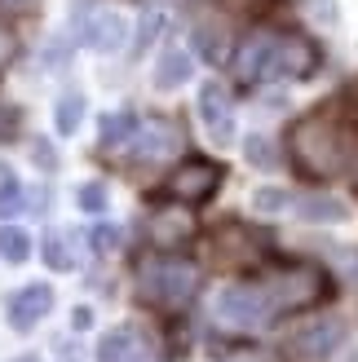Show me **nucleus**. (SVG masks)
Here are the masks:
<instances>
[{"label":"nucleus","mask_w":358,"mask_h":362,"mask_svg":"<svg viewBox=\"0 0 358 362\" xmlns=\"http://www.w3.org/2000/svg\"><path fill=\"white\" fill-rule=\"evenodd\" d=\"M195 279H200V269H195L190 261H177V257H151V261L137 265V292H142V300L164 305V310H177V305L190 300Z\"/></svg>","instance_id":"obj_3"},{"label":"nucleus","mask_w":358,"mask_h":362,"mask_svg":"<svg viewBox=\"0 0 358 362\" xmlns=\"http://www.w3.org/2000/svg\"><path fill=\"white\" fill-rule=\"evenodd\" d=\"M71 322H76V332H84V327H88V322H93V310H88V305H80V310H76V314H71Z\"/></svg>","instance_id":"obj_30"},{"label":"nucleus","mask_w":358,"mask_h":362,"mask_svg":"<svg viewBox=\"0 0 358 362\" xmlns=\"http://www.w3.org/2000/svg\"><path fill=\"white\" fill-rule=\"evenodd\" d=\"M137 159H164V155H173L177 151V129L168 119H151L146 129L137 133Z\"/></svg>","instance_id":"obj_15"},{"label":"nucleus","mask_w":358,"mask_h":362,"mask_svg":"<svg viewBox=\"0 0 358 362\" xmlns=\"http://www.w3.org/2000/svg\"><path fill=\"white\" fill-rule=\"evenodd\" d=\"M243 155H248V164H257L261 173H270V168H279V146L265 133H253V137H243Z\"/></svg>","instance_id":"obj_19"},{"label":"nucleus","mask_w":358,"mask_h":362,"mask_svg":"<svg viewBox=\"0 0 358 362\" xmlns=\"http://www.w3.org/2000/svg\"><path fill=\"white\" fill-rule=\"evenodd\" d=\"M212 314H217V322L230 327V332H257L275 310H270V300H265L261 287L230 283V287L217 292V300H212Z\"/></svg>","instance_id":"obj_5"},{"label":"nucleus","mask_w":358,"mask_h":362,"mask_svg":"<svg viewBox=\"0 0 358 362\" xmlns=\"http://www.w3.org/2000/svg\"><path fill=\"white\" fill-rule=\"evenodd\" d=\"M292 155L310 177H341V168L350 164V141L328 115H314L306 124H296Z\"/></svg>","instance_id":"obj_2"},{"label":"nucleus","mask_w":358,"mask_h":362,"mask_svg":"<svg viewBox=\"0 0 358 362\" xmlns=\"http://www.w3.org/2000/svg\"><path fill=\"white\" fill-rule=\"evenodd\" d=\"M253 243V234H248L243 226H226L212 234V261H221V265H248L257 257V247H248Z\"/></svg>","instance_id":"obj_13"},{"label":"nucleus","mask_w":358,"mask_h":362,"mask_svg":"<svg viewBox=\"0 0 358 362\" xmlns=\"http://www.w3.org/2000/svg\"><path fill=\"white\" fill-rule=\"evenodd\" d=\"M27 257H31V234L18 230V226H0V261L23 265Z\"/></svg>","instance_id":"obj_18"},{"label":"nucleus","mask_w":358,"mask_h":362,"mask_svg":"<svg viewBox=\"0 0 358 362\" xmlns=\"http://www.w3.org/2000/svg\"><path fill=\"white\" fill-rule=\"evenodd\" d=\"M200 234V221H195L190 208H159L151 216V243L155 247H182Z\"/></svg>","instance_id":"obj_10"},{"label":"nucleus","mask_w":358,"mask_h":362,"mask_svg":"<svg viewBox=\"0 0 358 362\" xmlns=\"http://www.w3.org/2000/svg\"><path fill=\"white\" fill-rule=\"evenodd\" d=\"M137 133V119L129 111H115V115H106L102 119V146H120V141H133Z\"/></svg>","instance_id":"obj_21"},{"label":"nucleus","mask_w":358,"mask_h":362,"mask_svg":"<svg viewBox=\"0 0 358 362\" xmlns=\"http://www.w3.org/2000/svg\"><path fill=\"white\" fill-rule=\"evenodd\" d=\"M318 66V49L306 35H279V31H261L248 35L235 53V71L239 80H306Z\"/></svg>","instance_id":"obj_1"},{"label":"nucleus","mask_w":358,"mask_h":362,"mask_svg":"<svg viewBox=\"0 0 358 362\" xmlns=\"http://www.w3.org/2000/svg\"><path fill=\"white\" fill-rule=\"evenodd\" d=\"M80 40L88 49H98V53H115L124 40H129V18H124L120 9H93L84 18V27H80Z\"/></svg>","instance_id":"obj_8"},{"label":"nucleus","mask_w":358,"mask_h":362,"mask_svg":"<svg viewBox=\"0 0 358 362\" xmlns=\"http://www.w3.org/2000/svg\"><path fill=\"white\" fill-rule=\"evenodd\" d=\"M13 53H18V40H13V35H9L5 27H0V71H5V66L13 62Z\"/></svg>","instance_id":"obj_29"},{"label":"nucleus","mask_w":358,"mask_h":362,"mask_svg":"<svg viewBox=\"0 0 358 362\" xmlns=\"http://www.w3.org/2000/svg\"><path fill=\"white\" fill-rule=\"evenodd\" d=\"M253 204H257V212H283V208H288L292 204V194L288 190H279V186H261L257 194H253Z\"/></svg>","instance_id":"obj_23"},{"label":"nucleus","mask_w":358,"mask_h":362,"mask_svg":"<svg viewBox=\"0 0 358 362\" xmlns=\"http://www.w3.org/2000/svg\"><path fill=\"white\" fill-rule=\"evenodd\" d=\"M45 265H49V269H71V265H76V257H71L62 230H49V234H45Z\"/></svg>","instance_id":"obj_22"},{"label":"nucleus","mask_w":358,"mask_h":362,"mask_svg":"<svg viewBox=\"0 0 358 362\" xmlns=\"http://www.w3.org/2000/svg\"><path fill=\"white\" fill-rule=\"evenodd\" d=\"M195 49L204 53V62H221V58H226V31H221L217 23L195 27Z\"/></svg>","instance_id":"obj_20"},{"label":"nucleus","mask_w":358,"mask_h":362,"mask_svg":"<svg viewBox=\"0 0 358 362\" xmlns=\"http://www.w3.org/2000/svg\"><path fill=\"white\" fill-rule=\"evenodd\" d=\"M18 124H23V119H18V111H13L5 98H0V141H9V137L18 133Z\"/></svg>","instance_id":"obj_28"},{"label":"nucleus","mask_w":358,"mask_h":362,"mask_svg":"<svg viewBox=\"0 0 358 362\" xmlns=\"http://www.w3.org/2000/svg\"><path fill=\"white\" fill-rule=\"evenodd\" d=\"M49 310H53V292L45 283H31V287H23V292L9 300V327L13 332H31Z\"/></svg>","instance_id":"obj_12"},{"label":"nucleus","mask_w":358,"mask_h":362,"mask_svg":"<svg viewBox=\"0 0 358 362\" xmlns=\"http://www.w3.org/2000/svg\"><path fill=\"white\" fill-rule=\"evenodd\" d=\"M80 208H84V212H106V186H102V181H88V186H80Z\"/></svg>","instance_id":"obj_26"},{"label":"nucleus","mask_w":358,"mask_h":362,"mask_svg":"<svg viewBox=\"0 0 358 362\" xmlns=\"http://www.w3.org/2000/svg\"><path fill=\"white\" fill-rule=\"evenodd\" d=\"M265 300H270V310H306V305H318L328 300V279L318 274L314 265L306 261H288V265H275L270 279H265Z\"/></svg>","instance_id":"obj_4"},{"label":"nucleus","mask_w":358,"mask_h":362,"mask_svg":"<svg viewBox=\"0 0 358 362\" xmlns=\"http://www.w3.org/2000/svg\"><path fill=\"white\" fill-rule=\"evenodd\" d=\"M80 119H84V93H62L58 106H53V124H58V133L71 137L80 129Z\"/></svg>","instance_id":"obj_17"},{"label":"nucleus","mask_w":358,"mask_h":362,"mask_svg":"<svg viewBox=\"0 0 358 362\" xmlns=\"http://www.w3.org/2000/svg\"><path fill=\"white\" fill-rule=\"evenodd\" d=\"M217 190H221V168L212 164V159H186V164H177L164 181V194L177 199V204H186V208L208 204Z\"/></svg>","instance_id":"obj_6"},{"label":"nucleus","mask_w":358,"mask_h":362,"mask_svg":"<svg viewBox=\"0 0 358 362\" xmlns=\"http://www.w3.org/2000/svg\"><path fill=\"white\" fill-rule=\"evenodd\" d=\"M27 0H0V9H23Z\"/></svg>","instance_id":"obj_31"},{"label":"nucleus","mask_w":358,"mask_h":362,"mask_svg":"<svg viewBox=\"0 0 358 362\" xmlns=\"http://www.w3.org/2000/svg\"><path fill=\"white\" fill-rule=\"evenodd\" d=\"M98 362H151V340L137 327H115L102 336Z\"/></svg>","instance_id":"obj_11"},{"label":"nucleus","mask_w":358,"mask_h":362,"mask_svg":"<svg viewBox=\"0 0 358 362\" xmlns=\"http://www.w3.org/2000/svg\"><path fill=\"white\" fill-rule=\"evenodd\" d=\"M23 186H18V177H5L0 181V216H9V212H23Z\"/></svg>","instance_id":"obj_24"},{"label":"nucleus","mask_w":358,"mask_h":362,"mask_svg":"<svg viewBox=\"0 0 358 362\" xmlns=\"http://www.w3.org/2000/svg\"><path fill=\"white\" fill-rule=\"evenodd\" d=\"M328 257H332V265H336V269H341V279L358 283V247H332Z\"/></svg>","instance_id":"obj_25"},{"label":"nucleus","mask_w":358,"mask_h":362,"mask_svg":"<svg viewBox=\"0 0 358 362\" xmlns=\"http://www.w3.org/2000/svg\"><path fill=\"white\" fill-rule=\"evenodd\" d=\"M292 204L301 212V221H314V226L345 221V204H341V199H332V194H301V199H292Z\"/></svg>","instance_id":"obj_16"},{"label":"nucleus","mask_w":358,"mask_h":362,"mask_svg":"<svg viewBox=\"0 0 358 362\" xmlns=\"http://www.w3.org/2000/svg\"><path fill=\"white\" fill-rule=\"evenodd\" d=\"M115 247H120V230H115V226H98V230H93V252L111 257Z\"/></svg>","instance_id":"obj_27"},{"label":"nucleus","mask_w":358,"mask_h":362,"mask_svg":"<svg viewBox=\"0 0 358 362\" xmlns=\"http://www.w3.org/2000/svg\"><path fill=\"white\" fill-rule=\"evenodd\" d=\"M200 119H204V129L212 133V141H235V106H230L226 98V88L217 80H208L200 84Z\"/></svg>","instance_id":"obj_9"},{"label":"nucleus","mask_w":358,"mask_h":362,"mask_svg":"<svg viewBox=\"0 0 358 362\" xmlns=\"http://www.w3.org/2000/svg\"><path fill=\"white\" fill-rule=\"evenodd\" d=\"M186 80H190V53L186 49H164L155 71H151V84L159 93H173V88H182Z\"/></svg>","instance_id":"obj_14"},{"label":"nucleus","mask_w":358,"mask_h":362,"mask_svg":"<svg viewBox=\"0 0 358 362\" xmlns=\"http://www.w3.org/2000/svg\"><path fill=\"white\" fill-rule=\"evenodd\" d=\"M341 340H345V327L336 318H314V322H306V327L288 340V349L301 362H328L336 349H341Z\"/></svg>","instance_id":"obj_7"}]
</instances>
